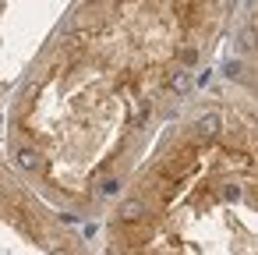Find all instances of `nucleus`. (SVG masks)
<instances>
[{"instance_id":"obj_2","label":"nucleus","mask_w":258,"mask_h":255,"mask_svg":"<svg viewBox=\"0 0 258 255\" xmlns=\"http://www.w3.org/2000/svg\"><path fill=\"white\" fill-rule=\"evenodd\" d=\"M110 255H258V117H180L117 195Z\"/></svg>"},{"instance_id":"obj_4","label":"nucleus","mask_w":258,"mask_h":255,"mask_svg":"<svg viewBox=\"0 0 258 255\" xmlns=\"http://www.w3.org/2000/svg\"><path fill=\"white\" fill-rule=\"evenodd\" d=\"M223 71L230 82H237L258 96V0L251 4V11L240 18V25L233 32V50H230V61Z\"/></svg>"},{"instance_id":"obj_1","label":"nucleus","mask_w":258,"mask_h":255,"mask_svg":"<svg viewBox=\"0 0 258 255\" xmlns=\"http://www.w3.org/2000/svg\"><path fill=\"white\" fill-rule=\"evenodd\" d=\"M237 0H85L15 110V163L75 209L124 191V163L195 89Z\"/></svg>"},{"instance_id":"obj_3","label":"nucleus","mask_w":258,"mask_h":255,"mask_svg":"<svg viewBox=\"0 0 258 255\" xmlns=\"http://www.w3.org/2000/svg\"><path fill=\"white\" fill-rule=\"evenodd\" d=\"M0 255H82L68 227L0 174Z\"/></svg>"}]
</instances>
